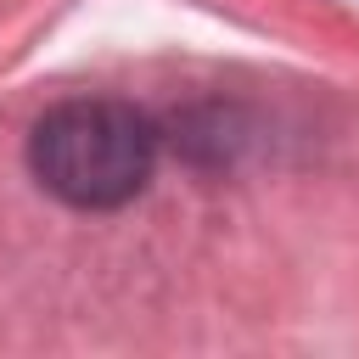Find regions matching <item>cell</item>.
Instances as JSON below:
<instances>
[{
    "label": "cell",
    "instance_id": "obj_1",
    "mask_svg": "<svg viewBox=\"0 0 359 359\" xmlns=\"http://www.w3.org/2000/svg\"><path fill=\"white\" fill-rule=\"evenodd\" d=\"M34 180L73 208H123L157 168V129L123 101H62L28 135Z\"/></svg>",
    "mask_w": 359,
    "mask_h": 359
}]
</instances>
